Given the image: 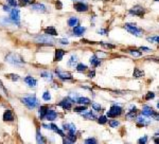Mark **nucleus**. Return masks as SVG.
Wrapping results in <instances>:
<instances>
[{"instance_id": "1", "label": "nucleus", "mask_w": 159, "mask_h": 144, "mask_svg": "<svg viewBox=\"0 0 159 144\" xmlns=\"http://www.w3.org/2000/svg\"><path fill=\"white\" fill-rule=\"evenodd\" d=\"M21 103L28 107L29 109H34L38 106V100L35 94H29L23 98H21Z\"/></svg>"}, {"instance_id": "2", "label": "nucleus", "mask_w": 159, "mask_h": 144, "mask_svg": "<svg viewBox=\"0 0 159 144\" xmlns=\"http://www.w3.org/2000/svg\"><path fill=\"white\" fill-rule=\"evenodd\" d=\"M5 62L14 66H21L25 63L22 56L19 55L18 53H8L5 56Z\"/></svg>"}, {"instance_id": "3", "label": "nucleus", "mask_w": 159, "mask_h": 144, "mask_svg": "<svg viewBox=\"0 0 159 144\" xmlns=\"http://www.w3.org/2000/svg\"><path fill=\"white\" fill-rule=\"evenodd\" d=\"M123 28L128 32V33L136 36V37H141V36L143 35V33H144V31H143L142 29H140L139 27H137V25H135V23L127 22L123 25Z\"/></svg>"}, {"instance_id": "4", "label": "nucleus", "mask_w": 159, "mask_h": 144, "mask_svg": "<svg viewBox=\"0 0 159 144\" xmlns=\"http://www.w3.org/2000/svg\"><path fill=\"white\" fill-rule=\"evenodd\" d=\"M35 42L38 44H42V45H49V46H53L55 42V39L53 38V36L51 35H37L35 37Z\"/></svg>"}, {"instance_id": "5", "label": "nucleus", "mask_w": 159, "mask_h": 144, "mask_svg": "<svg viewBox=\"0 0 159 144\" xmlns=\"http://www.w3.org/2000/svg\"><path fill=\"white\" fill-rule=\"evenodd\" d=\"M123 113V108L119 105H111L109 110L106 112V116L108 118H118Z\"/></svg>"}, {"instance_id": "6", "label": "nucleus", "mask_w": 159, "mask_h": 144, "mask_svg": "<svg viewBox=\"0 0 159 144\" xmlns=\"http://www.w3.org/2000/svg\"><path fill=\"white\" fill-rule=\"evenodd\" d=\"M145 12H147V10H145L142 5L137 4V5L133 6V8L128 11V14L132 15V16H138V17H141V18H142V17L144 16Z\"/></svg>"}, {"instance_id": "7", "label": "nucleus", "mask_w": 159, "mask_h": 144, "mask_svg": "<svg viewBox=\"0 0 159 144\" xmlns=\"http://www.w3.org/2000/svg\"><path fill=\"white\" fill-rule=\"evenodd\" d=\"M10 19L13 23L19 25H20V10L18 8H13L10 12Z\"/></svg>"}, {"instance_id": "8", "label": "nucleus", "mask_w": 159, "mask_h": 144, "mask_svg": "<svg viewBox=\"0 0 159 144\" xmlns=\"http://www.w3.org/2000/svg\"><path fill=\"white\" fill-rule=\"evenodd\" d=\"M55 72H56V74H57V77H59V79H62V81H70V79H72L71 73L68 71H64V70H62L61 68H56V69H55Z\"/></svg>"}, {"instance_id": "9", "label": "nucleus", "mask_w": 159, "mask_h": 144, "mask_svg": "<svg viewBox=\"0 0 159 144\" xmlns=\"http://www.w3.org/2000/svg\"><path fill=\"white\" fill-rule=\"evenodd\" d=\"M73 8H74V10L76 11V12H79V13H85V12H87L88 11V4H86L85 2H82V1H78V2H76V3L73 4Z\"/></svg>"}, {"instance_id": "10", "label": "nucleus", "mask_w": 159, "mask_h": 144, "mask_svg": "<svg viewBox=\"0 0 159 144\" xmlns=\"http://www.w3.org/2000/svg\"><path fill=\"white\" fill-rule=\"evenodd\" d=\"M72 101L70 100L69 98H65L59 102V106L64 109V110H71V107H72Z\"/></svg>"}, {"instance_id": "11", "label": "nucleus", "mask_w": 159, "mask_h": 144, "mask_svg": "<svg viewBox=\"0 0 159 144\" xmlns=\"http://www.w3.org/2000/svg\"><path fill=\"white\" fill-rule=\"evenodd\" d=\"M136 123H137V126L139 127H143V126H147L151 124V121L147 119L145 116H139V117H136Z\"/></svg>"}, {"instance_id": "12", "label": "nucleus", "mask_w": 159, "mask_h": 144, "mask_svg": "<svg viewBox=\"0 0 159 144\" xmlns=\"http://www.w3.org/2000/svg\"><path fill=\"white\" fill-rule=\"evenodd\" d=\"M31 10L35 11V12H39V13H46L47 6L42 3H33L31 4Z\"/></svg>"}, {"instance_id": "13", "label": "nucleus", "mask_w": 159, "mask_h": 144, "mask_svg": "<svg viewBox=\"0 0 159 144\" xmlns=\"http://www.w3.org/2000/svg\"><path fill=\"white\" fill-rule=\"evenodd\" d=\"M155 112L156 111L154 110L152 107L147 106V105H144V106L142 107V110H141V115L145 116V117H150V118H152V116H153Z\"/></svg>"}, {"instance_id": "14", "label": "nucleus", "mask_w": 159, "mask_h": 144, "mask_svg": "<svg viewBox=\"0 0 159 144\" xmlns=\"http://www.w3.org/2000/svg\"><path fill=\"white\" fill-rule=\"evenodd\" d=\"M89 63L90 65L92 66V67H99V66H101V64H102V59H100V57H98L96 54L92 55L91 57L89 59Z\"/></svg>"}, {"instance_id": "15", "label": "nucleus", "mask_w": 159, "mask_h": 144, "mask_svg": "<svg viewBox=\"0 0 159 144\" xmlns=\"http://www.w3.org/2000/svg\"><path fill=\"white\" fill-rule=\"evenodd\" d=\"M81 116L84 118V119L86 120H90V121H93V120L96 119V116L93 113V111H87V109H86L85 111H83V112H81Z\"/></svg>"}, {"instance_id": "16", "label": "nucleus", "mask_w": 159, "mask_h": 144, "mask_svg": "<svg viewBox=\"0 0 159 144\" xmlns=\"http://www.w3.org/2000/svg\"><path fill=\"white\" fill-rule=\"evenodd\" d=\"M23 82H25V83L27 84V85L29 86L30 88H35L36 86H37V79H35L34 77H32V76L25 77Z\"/></svg>"}, {"instance_id": "17", "label": "nucleus", "mask_w": 159, "mask_h": 144, "mask_svg": "<svg viewBox=\"0 0 159 144\" xmlns=\"http://www.w3.org/2000/svg\"><path fill=\"white\" fill-rule=\"evenodd\" d=\"M136 113H137V109L134 105L130 106V109L128 110V112L125 115V118L127 120H136Z\"/></svg>"}, {"instance_id": "18", "label": "nucleus", "mask_w": 159, "mask_h": 144, "mask_svg": "<svg viewBox=\"0 0 159 144\" xmlns=\"http://www.w3.org/2000/svg\"><path fill=\"white\" fill-rule=\"evenodd\" d=\"M63 129L67 130L68 132L71 134H76V126L73 123H64L63 124Z\"/></svg>"}, {"instance_id": "19", "label": "nucleus", "mask_w": 159, "mask_h": 144, "mask_svg": "<svg viewBox=\"0 0 159 144\" xmlns=\"http://www.w3.org/2000/svg\"><path fill=\"white\" fill-rule=\"evenodd\" d=\"M85 31H86V29L84 27H82V25H76V27H74L73 30H72V33H73L74 36H78V37H80V36L84 35Z\"/></svg>"}, {"instance_id": "20", "label": "nucleus", "mask_w": 159, "mask_h": 144, "mask_svg": "<svg viewBox=\"0 0 159 144\" xmlns=\"http://www.w3.org/2000/svg\"><path fill=\"white\" fill-rule=\"evenodd\" d=\"M57 112L55 110H52V109H49L48 110V112H47V115H46V118L45 119L47 120V121H50V122H52V121H54L55 119L57 118Z\"/></svg>"}, {"instance_id": "21", "label": "nucleus", "mask_w": 159, "mask_h": 144, "mask_svg": "<svg viewBox=\"0 0 159 144\" xmlns=\"http://www.w3.org/2000/svg\"><path fill=\"white\" fill-rule=\"evenodd\" d=\"M66 54V51L63 50V49H56L55 50V57H54V61L55 62H61L63 59L64 55Z\"/></svg>"}, {"instance_id": "22", "label": "nucleus", "mask_w": 159, "mask_h": 144, "mask_svg": "<svg viewBox=\"0 0 159 144\" xmlns=\"http://www.w3.org/2000/svg\"><path fill=\"white\" fill-rule=\"evenodd\" d=\"M80 23V19L78 18V17H69L67 20V25H69L70 28H72L73 29L74 27H76V25H79Z\"/></svg>"}, {"instance_id": "23", "label": "nucleus", "mask_w": 159, "mask_h": 144, "mask_svg": "<svg viewBox=\"0 0 159 144\" xmlns=\"http://www.w3.org/2000/svg\"><path fill=\"white\" fill-rule=\"evenodd\" d=\"M49 108L48 106H46V105H44V106H40L39 107V110H38V116H39V119L42 120L46 118V115L47 112H48Z\"/></svg>"}, {"instance_id": "24", "label": "nucleus", "mask_w": 159, "mask_h": 144, "mask_svg": "<svg viewBox=\"0 0 159 144\" xmlns=\"http://www.w3.org/2000/svg\"><path fill=\"white\" fill-rule=\"evenodd\" d=\"M40 76H42V79H45V81L50 82V83L53 81V75H52V73L49 72V71H42V73H40Z\"/></svg>"}, {"instance_id": "25", "label": "nucleus", "mask_w": 159, "mask_h": 144, "mask_svg": "<svg viewBox=\"0 0 159 144\" xmlns=\"http://www.w3.org/2000/svg\"><path fill=\"white\" fill-rule=\"evenodd\" d=\"M3 120L4 121H8V122H11V121H13L14 120V115H13V112H12V110H6V111H4V113H3Z\"/></svg>"}, {"instance_id": "26", "label": "nucleus", "mask_w": 159, "mask_h": 144, "mask_svg": "<svg viewBox=\"0 0 159 144\" xmlns=\"http://www.w3.org/2000/svg\"><path fill=\"white\" fill-rule=\"evenodd\" d=\"M76 141V134H71V132H68V136L66 137V139L64 140V143H74Z\"/></svg>"}, {"instance_id": "27", "label": "nucleus", "mask_w": 159, "mask_h": 144, "mask_svg": "<svg viewBox=\"0 0 159 144\" xmlns=\"http://www.w3.org/2000/svg\"><path fill=\"white\" fill-rule=\"evenodd\" d=\"M78 56L76 55H71V57H70V59L67 63V66L68 67H74V66L78 65Z\"/></svg>"}, {"instance_id": "28", "label": "nucleus", "mask_w": 159, "mask_h": 144, "mask_svg": "<svg viewBox=\"0 0 159 144\" xmlns=\"http://www.w3.org/2000/svg\"><path fill=\"white\" fill-rule=\"evenodd\" d=\"M76 103L80 105H89L91 104V101L89 100L88 98H85V96H80V98L78 99V101H76Z\"/></svg>"}, {"instance_id": "29", "label": "nucleus", "mask_w": 159, "mask_h": 144, "mask_svg": "<svg viewBox=\"0 0 159 144\" xmlns=\"http://www.w3.org/2000/svg\"><path fill=\"white\" fill-rule=\"evenodd\" d=\"M127 53L134 57L142 56V52H141L140 50H137V49H130V50H127Z\"/></svg>"}, {"instance_id": "30", "label": "nucleus", "mask_w": 159, "mask_h": 144, "mask_svg": "<svg viewBox=\"0 0 159 144\" xmlns=\"http://www.w3.org/2000/svg\"><path fill=\"white\" fill-rule=\"evenodd\" d=\"M44 32L48 35H51V36H56L57 35V31L55 30L54 27H48L44 30Z\"/></svg>"}, {"instance_id": "31", "label": "nucleus", "mask_w": 159, "mask_h": 144, "mask_svg": "<svg viewBox=\"0 0 159 144\" xmlns=\"http://www.w3.org/2000/svg\"><path fill=\"white\" fill-rule=\"evenodd\" d=\"M50 127H51V129L53 130L54 132H56V134H59V136H62V137H65V135H64V132L62 129H59V126L57 125H55V124H50Z\"/></svg>"}, {"instance_id": "32", "label": "nucleus", "mask_w": 159, "mask_h": 144, "mask_svg": "<svg viewBox=\"0 0 159 144\" xmlns=\"http://www.w3.org/2000/svg\"><path fill=\"white\" fill-rule=\"evenodd\" d=\"M133 76H134L135 79H140V77L144 76V72L141 71L139 68H135V69H134V73H133Z\"/></svg>"}, {"instance_id": "33", "label": "nucleus", "mask_w": 159, "mask_h": 144, "mask_svg": "<svg viewBox=\"0 0 159 144\" xmlns=\"http://www.w3.org/2000/svg\"><path fill=\"white\" fill-rule=\"evenodd\" d=\"M76 71H78V72H85L86 70L88 69V68H87V66H86L85 64L78 63V65L76 66Z\"/></svg>"}, {"instance_id": "34", "label": "nucleus", "mask_w": 159, "mask_h": 144, "mask_svg": "<svg viewBox=\"0 0 159 144\" xmlns=\"http://www.w3.org/2000/svg\"><path fill=\"white\" fill-rule=\"evenodd\" d=\"M87 109V106L86 105H80V106H76L73 108V111L74 112H78V113H81L83 111H85Z\"/></svg>"}, {"instance_id": "35", "label": "nucleus", "mask_w": 159, "mask_h": 144, "mask_svg": "<svg viewBox=\"0 0 159 144\" xmlns=\"http://www.w3.org/2000/svg\"><path fill=\"white\" fill-rule=\"evenodd\" d=\"M108 117L107 116H101L100 118H98V123L101 124V125H104V124H106L107 122H108Z\"/></svg>"}, {"instance_id": "36", "label": "nucleus", "mask_w": 159, "mask_h": 144, "mask_svg": "<svg viewBox=\"0 0 159 144\" xmlns=\"http://www.w3.org/2000/svg\"><path fill=\"white\" fill-rule=\"evenodd\" d=\"M36 141H37V143H45L46 142V140L44 139L42 135L39 132V130H37V132H36Z\"/></svg>"}, {"instance_id": "37", "label": "nucleus", "mask_w": 159, "mask_h": 144, "mask_svg": "<svg viewBox=\"0 0 159 144\" xmlns=\"http://www.w3.org/2000/svg\"><path fill=\"white\" fill-rule=\"evenodd\" d=\"M68 98H69L73 103H76V101H78V99L80 98V96H79V94L76 93V92H74V93L72 92V93L69 94V96H68Z\"/></svg>"}, {"instance_id": "38", "label": "nucleus", "mask_w": 159, "mask_h": 144, "mask_svg": "<svg viewBox=\"0 0 159 144\" xmlns=\"http://www.w3.org/2000/svg\"><path fill=\"white\" fill-rule=\"evenodd\" d=\"M108 124L111 128H117L118 126L120 125V122L118 121V120H111V121H109Z\"/></svg>"}, {"instance_id": "39", "label": "nucleus", "mask_w": 159, "mask_h": 144, "mask_svg": "<svg viewBox=\"0 0 159 144\" xmlns=\"http://www.w3.org/2000/svg\"><path fill=\"white\" fill-rule=\"evenodd\" d=\"M147 40L149 42H157V44H159V35H155V36H153V37H147Z\"/></svg>"}, {"instance_id": "40", "label": "nucleus", "mask_w": 159, "mask_h": 144, "mask_svg": "<svg viewBox=\"0 0 159 144\" xmlns=\"http://www.w3.org/2000/svg\"><path fill=\"white\" fill-rule=\"evenodd\" d=\"M42 100L46 101V102H49V101H51V94L49 91H45L44 94H42Z\"/></svg>"}, {"instance_id": "41", "label": "nucleus", "mask_w": 159, "mask_h": 144, "mask_svg": "<svg viewBox=\"0 0 159 144\" xmlns=\"http://www.w3.org/2000/svg\"><path fill=\"white\" fill-rule=\"evenodd\" d=\"M100 44L102 45V46L104 47V48H107V49H115V48H116V46H115V45H110V44H108V42H101Z\"/></svg>"}, {"instance_id": "42", "label": "nucleus", "mask_w": 159, "mask_h": 144, "mask_svg": "<svg viewBox=\"0 0 159 144\" xmlns=\"http://www.w3.org/2000/svg\"><path fill=\"white\" fill-rule=\"evenodd\" d=\"M155 98V93L154 92H152V91H149L147 93V95H145V100L147 101H150V100H153V99Z\"/></svg>"}, {"instance_id": "43", "label": "nucleus", "mask_w": 159, "mask_h": 144, "mask_svg": "<svg viewBox=\"0 0 159 144\" xmlns=\"http://www.w3.org/2000/svg\"><path fill=\"white\" fill-rule=\"evenodd\" d=\"M91 107H92V109H93V110H96V111H100L101 109H102L101 105L98 104V103H92L91 102Z\"/></svg>"}, {"instance_id": "44", "label": "nucleus", "mask_w": 159, "mask_h": 144, "mask_svg": "<svg viewBox=\"0 0 159 144\" xmlns=\"http://www.w3.org/2000/svg\"><path fill=\"white\" fill-rule=\"evenodd\" d=\"M6 1H8V5L13 6V8H16L17 4H18V1H19V0H6Z\"/></svg>"}, {"instance_id": "45", "label": "nucleus", "mask_w": 159, "mask_h": 144, "mask_svg": "<svg viewBox=\"0 0 159 144\" xmlns=\"http://www.w3.org/2000/svg\"><path fill=\"white\" fill-rule=\"evenodd\" d=\"M6 77H8L10 79H12V81H18L19 79V75H17V74H8L6 75Z\"/></svg>"}, {"instance_id": "46", "label": "nucleus", "mask_w": 159, "mask_h": 144, "mask_svg": "<svg viewBox=\"0 0 159 144\" xmlns=\"http://www.w3.org/2000/svg\"><path fill=\"white\" fill-rule=\"evenodd\" d=\"M19 1H20L21 5L25 6V5H28V4H32V3H33L34 0H19Z\"/></svg>"}, {"instance_id": "47", "label": "nucleus", "mask_w": 159, "mask_h": 144, "mask_svg": "<svg viewBox=\"0 0 159 144\" xmlns=\"http://www.w3.org/2000/svg\"><path fill=\"white\" fill-rule=\"evenodd\" d=\"M85 143L86 144H91V143L96 144V143H98V140H96V139H94V138H89V139H86Z\"/></svg>"}, {"instance_id": "48", "label": "nucleus", "mask_w": 159, "mask_h": 144, "mask_svg": "<svg viewBox=\"0 0 159 144\" xmlns=\"http://www.w3.org/2000/svg\"><path fill=\"white\" fill-rule=\"evenodd\" d=\"M98 33L99 34H101V35H108V30H106V29H100V30H98Z\"/></svg>"}, {"instance_id": "49", "label": "nucleus", "mask_w": 159, "mask_h": 144, "mask_svg": "<svg viewBox=\"0 0 159 144\" xmlns=\"http://www.w3.org/2000/svg\"><path fill=\"white\" fill-rule=\"evenodd\" d=\"M138 143L139 144H145V143H147V136H144V137H142V138L139 139Z\"/></svg>"}, {"instance_id": "50", "label": "nucleus", "mask_w": 159, "mask_h": 144, "mask_svg": "<svg viewBox=\"0 0 159 144\" xmlns=\"http://www.w3.org/2000/svg\"><path fill=\"white\" fill-rule=\"evenodd\" d=\"M96 55L98 57H100L101 59H102L103 57H106V56H107L106 54H104V53H103V51H96Z\"/></svg>"}, {"instance_id": "51", "label": "nucleus", "mask_w": 159, "mask_h": 144, "mask_svg": "<svg viewBox=\"0 0 159 144\" xmlns=\"http://www.w3.org/2000/svg\"><path fill=\"white\" fill-rule=\"evenodd\" d=\"M59 42L61 45H69V42H68V39H66V38H62V39H59Z\"/></svg>"}, {"instance_id": "52", "label": "nucleus", "mask_w": 159, "mask_h": 144, "mask_svg": "<svg viewBox=\"0 0 159 144\" xmlns=\"http://www.w3.org/2000/svg\"><path fill=\"white\" fill-rule=\"evenodd\" d=\"M139 50L141 51V52H143V51H144V52H147V53H150V52H152V50L150 48H147V47H141L140 49H139Z\"/></svg>"}, {"instance_id": "53", "label": "nucleus", "mask_w": 159, "mask_h": 144, "mask_svg": "<svg viewBox=\"0 0 159 144\" xmlns=\"http://www.w3.org/2000/svg\"><path fill=\"white\" fill-rule=\"evenodd\" d=\"M94 75H96V71L92 70V71H89V73L87 74V77H89V79H93Z\"/></svg>"}, {"instance_id": "54", "label": "nucleus", "mask_w": 159, "mask_h": 144, "mask_svg": "<svg viewBox=\"0 0 159 144\" xmlns=\"http://www.w3.org/2000/svg\"><path fill=\"white\" fill-rule=\"evenodd\" d=\"M152 118H153L154 120H156V121H159V112H157V111H156V112L154 113L153 116H152Z\"/></svg>"}, {"instance_id": "55", "label": "nucleus", "mask_w": 159, "mask_h": 144, "mask_svg": "<svg viewBox=\"0 0 159 144\" xmlns=\"http://www.w3.org/2000/svg\"><path fill=\"white\" fill-rule=\"evenodd\" d=\"M55 6H56L57 10H62V8H63V4H62L61 1H57L56 4H55Z\"/></svg>"}, {"instance_id": "56", "label": "nucleus", "mask_w": 159, "mask_h": 144, "mask_svg": "<svg viewBox=\"0 0 159 144\" xmlns=\"http://www.w3.org/2000/svg\"><path fill=\"white\" fill-rule=\"evenodd\" d=\"M10 6L11 5H3V11H4V12H11Z\"/></svg>"}, {"instance_id": "57", "label": "nucleus", "mask_w": 159, "mask_h": 144, "mask_svg": "<svg viewBox=\"0 0 159 144\" xmlns=\"http://www.w3.org/2000/svg\"><path fill=\"white\" fill-rule=\"evenodd\" d=\"M42 126L44 128H46V129H51L50 125H47V124H42Z\"/></svg>"}, {"instance_id": "58", "label": "nucleus", "mask_w": 159, "mask_h": 144, "mask_svg": "<svg viewBox=\"0 0 159 144\" xmlns=\"http://www.w3.org/2000/svg\"><path fill=\"white\" fill-rule=\"evenodd\" d=\"M154 142H155V143H159V138H155V139H154Z\"/></svg>"}, {"instance_id": "59", "label": "nucleus", "mask_w": 159, "mask_h": 144, "mask_svg": "<svg viewBox=\"0 0 159 144\" xmlns=\"http://www.w3.org/2000/svg\"><path fill=\"white\" fill-rule=\"evenodd\" d=\"M0 88H1V89H3V86H2L1 83H0Z\"/></svg>"}, {"instance_id": "60", "label": "nucleus", "mask_w": 159, "mask_h": 144, "mask_svg": "<svg viewBox=\"0 0 159 144\" xmlns=\"http://www.w3.org/2000/svg\"><path fill=\"white\" fill-rule=\"evenodd\" d=\"M157 108L159 109V101H158V102H157Z\"/></svg>"}, {"instance_id": "61", "label": "nucleus", "mask_w": 159, "mask_h": 144, "mask_svg": "<svg viewBox=\"0 0 159 144\" xmlns=\"http://www.w3.org/2000/svg\"><path fill=\"white\" fill-rule=\"evenodd\" d=\"M74 1H80V0H74Z\"/></svg>"}, {"instance_id": "62", "label": "nucleus", "mask_w": 159, "mask_h": 144, "mask_svg": "<svg viewBox=\"0 0 159 144\" xmlns=\"http://www.w3.org/2000/svg\"><path fill=\"white\" fill-rule=\"evenodd\" d=\"M154 1H159V0H154Z\"/></svg>"}]
</instances>
